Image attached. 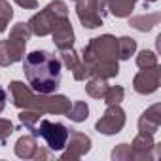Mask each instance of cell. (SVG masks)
I'll return each mask as SVG.
<instances>
[{"instance_id": "6da1fadb", "label": "cell", "mask_w": 161, "mask_h": 161, "mask_svg": "<svg viewBox=\"0 0 161 161\" xmlns=\"http://www.w3.org/2000/svg\"><path fill=\"white\" fill-rule=\"evenodd\" d=\"M23 72L31 89L36 93H55L61 86V59L46 49H36L25 55Z\"/></svg>"}, {"instance_id": "7a4b0ae2", "label": "cell", "mask_w": 161, "mask_h": 161, "mask_svg": "<svg viewBox=\"0 0 161 161\" xmlns=\"http://www.w3.org/2000/svg\"><path fill=\"white\" fill-rule=\"evenodd\" d=\"M82 61L89 78H116L119 74L118 64V38L112 34H101L91 38L82 49Z\"/></svg>"}, {"instance_id": "3957f363", "label": "cell", "mask_w": 161, "mask_h": 161, "mask_svg": "<svg viewBox=\"0 0 161 161\" xmlns=\"http://www.w3.org/2000/svg\"><path fill=\"white\" fill-rule=\"evenodd\" d=\"M10 99L15 108H32L40 110L42 114H66L70 108V101L64 95H55V93H36L29 89L23 82H14L10 84Z\"/></svg>"}, {"instance_id": "277c9868", "label": "cell", "mask_w": 161, "mask_h": 161, "mask_svg": "<svg viewBox=\"0 0 161 161\" xmlns=\"http://www.w3.org/2000/svg\"><path fill=\"white\" fill-rule=\"evenodd\" d=\"M31 40V29L27 23H17L12 27L10 36L0 40V66H12L25 57L27 44Z\"/></svg>"}, {"instance_id": "5b68a950", "label": "cell", "mask_w": 161, "mask_h": 161, "mask_svg": "<svg viewBox=\"0 0 161 161\" xmlns=\"http://www.w3.org/2000/svg\"><path fill=\"white\" fill-rule=\"evenodd\" d=\"M64 17H68V6L63 2V0H51L44 10H40L38 14H34L27 21V25L31 29V34L44 38V36L51 34V31L55 29V25L61 19H64Z\"/></svg>"}, {"instance_id": "8992f818", "label": "cell", "mask_w": 161, "mask_h": 161, "mask_svg": "<svg viewBox=\"0 0 161 161\" xmlns=\"http://www.w3.org/2000/svg\"><path fill=\"white\" fill-rule=\"evenodd\" d=\"M108 12V0H76V15L84 29H97L103 25Z\"/></svg>"}, {"instance_id": "52a82bcc", "label": "cell", "mask_w": 161, "mask_h": 161, "mask_svg": "<svg viewBox=\"0 0 161 161\" xmlns=\"http://www.w3.org/2000/svg\"><path fill=\"white\" fill-rule=\"evenodd\" d=\"M68 133H70V129L68 127H64L63 123H59V121H49V119H40L38 121V125L32 129V135L38 138H44L46 140V144H47V148L51 150V152H59V150H63L64 148V144H66V140H68Z\"/></svg>"}, {"instance_id": "ba28073f", "label": "cell", "mask_w": 161, "mask_h": 161, "mask_svg": "<svg viewBox=\"0 0 161 161\" xmlns=\"http://www.w3.org/2000/svg\"><path fill=\"white\" fill-rule=\"evenodd\" d=\"M125 112L119 104H114V106H106V112L101 116V119L95 123V129L101 133V135H118L121 133V129L125 127Z\"/></svg>"}, {"instance_id": "9c48e42d", "label": "cell", "mask_w": 161, "mask_h": 161, "mask_svg": "<svg viewBox=\"0 0 161 161\" xmlns=\"http://www.w3.org/2000/svg\"><path fill=\"white\" fill-rule=\"evenodd\" d=\"M64 152L61 153V159L64 161H74V159H80V157H84L89 150H91V138L86 135V133H80V131H74L70 129L68 133V140L63 148Z\"/></svg>"}, {"instance_id": "30bf717a", "label": "cell", "mask_w": 161, "mask_h": 161, "mask_svg": "<svg viewBox=\"0 0 161 161\" xmlns=\"http://www.w3.org/2000/svg\"><path fill=\"white\" fill-rule=\"evenodd\" d=\"M159 78H161L159 64L152 68H140V72L133 78V89L138 95H152L159 89Z\"/></svg>"}, {"instance_id": "8fae6325", "label": "cell", "mask_w": 161, "mask_h": 161, "mask_svg": "<svg viewBox=\"0 0 161 161\" xmlns=\"http://www.w3.org/2000/svg\"><path fill=\"white\" fill-rule=\"evenodd\" d=\"M131 150H133V161H152L159 155L153 135L138 133L131 142Z\"/></svg>"}, {"instance_id": "7c38bea8", "label": "cell", "mask_w": 161, "mask_h": 161, "mask_svg": "<svg viewBox=\"0 0 161 161\" xmlns=\"http://www.w3.org/2000/svg\"><path fill=\"white\" fill-rule=\"evenodd\" d=\"M61 64H64L66 70H70V74L74 76L76 82H84L86 78H89L87 68H86V64H84V61H82V55H80L74 47L64 49V51L61 53Z\"/></svg>"}, {"instance_id": "4fadbf2b", "label": "cell", "mask_w": 161, "mask_h": 161, "mask_svg": "<svg viewBox=\"0 0 161 161\" xmlns=\"http://www.w3.org/2000/svg\"><path fill=\"white\" fill-rule=\"evenodd\" d=\"M51 38H53L55 47L61 49V51L74 47V40H76V36H74V29H72V23H70L68 17L61 19V21L55 25V29L51 31Z\"/></svg>"}, {"instance_id": "5bb4252c", "label": "cell", "mask_w": 161, "mask_h": 161, "mask_svg": "<svg viewBox=\"0 0 161 161\" xmlns=\"http://www.w3.org/2000/svg\"><path fill=\"white\" fill-rule=\"evenodd\" d=\"M161 125V104L155 103L146 108L138 118V133L142 135H155Z\"/></svg>"}, {"instance_id": "9a60e30c", "label": "cell", "mask_w": 161, "mask_h": 161, "mask_svg": "<svg viewBox=\"0 0 161 161\" xmlns=\"http://www.w3.org/2000/svg\"><path fill=\"white\" fill-rule=\"evenodd\" d=\"M14 150H15V155L21 157V159H36V153H38L40 146H38V142H36V136L31 133V135L19 136Z\"/></svg>"}, {"instance_id": "2e32d148", "label": "cell", "mask_w": 161, "mask_h": 161, "mask_svg": "<svg viewBox=\"0 0 161 161\" xmlns=\"http://www.w3.org/2000/svg\"><path fill=\"white\" fill-rule=\"evenodd\" d=\"M161 19V14L159 12H153V14H144V15H135V17H129V27L140 31V32H148L152 31Z\"/></svg>"}, {"instance_id": "e0dca14e", "label": "cell", "mask_w": 161, "mask_h": 161, "mask_svg": "<svg viewBox=\"0 0 161 161\" xmlns=\"http://www.w3.org/2000/svg\"><path fill=\"white\" fill-rule=\"evenodd\" d=\"M136 6V0H108V12L114 17H131V12Z\"/></svg>"}, {"instance_id": "ac0fdd59", "label": "cell", "mask_w": 161, "mask_h": 161, "mask_svg": "<svg viewBox=\"0 0 161 161\" xmlns=\"http://www.w3.org/2000/svg\"><path fill=\"white\" fill-rule=\"evenodd\" d=\"M64 116H66L68 119L76 121V123H82V121H86V119L89 118V106H87L84 101H76V103L70 104V108H68V112H66Z\"/></svg>"}, {"instance_id": "d6986e66", "label": "cell", "mask_w": 161, "mask_h": 161, "mask_svg": "<svg viewBox=\"0 0 161 161\" xmlns=\"http://www.w3.org/2000/svg\"><path fill=\"white\" fill-rule=\"evenodd\" d=\"M108 89V84L104 78H89V82L86 84V93L91 99H103Z\"/></svg>"}, {"instance_id": "ffe728a7", "label": "cell", "mask_w": 161, "mask_h": 161, "mask_svg": "<svg viewBox=\"0 0 161 161\" xmlns=\"http://www.w3.org/2000/svg\"><path fill=\"white\" fill-rule=\"evenodd\" d=\"M136 51V40L131 36H121L118 38V59L127 61L131 59V55H135Z\"/></svg>"}, {"instance_id": "44dd1931", "label": "cell", "mask_w": 161, "mask_h": 161, "mask_svg": "<svg viewBox=\"0 0 161 161\" xmlns=\"http://www.w3.org/2000/svg\"><path fill=\"white\" fill-rule=\"evenodd\" d=\"M42 119V112L40 110H32V108H23V112L19 114V121L29 129V131H32L36 125H38V121Z\"/></svg>"}, {"instance_id": "7402d4cb", "label": "cell", "mask_w": 161, "mask_h": 161, "mask_svg": "<svg viewBox=\"0 0 161 161\" xmlns=\"http://www.w3.org/2000/svg\"><path fill=\"white\" fill-rule=\"evenodd\" d=\"M123 97H125V89H123L121 86H112V87L108 86V89H106L103 101H104L106 106H114V104H121Z\"/></svg>"}, {"instance_id": "603a6c76", "label": "cell", "mask_w": 161, "mask_h": 161, "mask_svg": "<svg viewBox=\"0 0 161 161\" xmlns=\"http://www.w3.org/2000/svg\"><path fill=\"white\" fill-rule=\"evenodd\" d=\"M12 17H14V8L10 6V2L8 0H0V34L6 32Z\"/></svg>"}, {"instance_id": "cb8c5ba5", "label": "cell", "mask_w": 161, "mask_h": 161, "mask_svg": "<svg viewBox=\"0 0 161 161\" xmlns=\"http://www.w3.org/2000/svg\"><path fill=\"white\" fill-rule=\"evenodd\" d=\"M155 64H159V63H157V55H155L153 51L142 49V51L136 55V66H138V68H152V66H155Z\"/></svg>"}, {"instance_id": "d4e9b609", "label": "cell", "mask_w": 161, "mask_h": 161, "mask_svg": "<svg viewBox=\"0 0 161 161\" xmlns=\"http://www.w3.org/2000/svg\"><path fill=\"white\" fill-rule=\"evenodd\" d=\"M112 159H114V161H133L131 144H118V146L112 150Z\"/></svg>"}, {"instance_id": "484cf974", "label": "cell", "mask_w": 161, "mask_h": 161, "mask_svg": "<svg viewBox=\"0 0 161 161\" xmlns=\"http://www.w3.org/2000/svg\"><path fill=\"white\" fill-rule=\"evenodd\" d=\"M14 131H15V127H14V123L10 119L0 118V142L6 144V140L14 135Z\"/></svg>"}, {"instance_id": "4316f807", "label": "cell", "mask_w": 161, "mask_h": 161, "mask_svg": "<svg viewBox=\"0 0 161 161\" xmlns=\"http://www.w3.org/2000/svg\"><path fill=\"white\" fill-rule=\"evenodd\" d=\"M14 2L25 10H36L38 8V0H14Z\"/></svg>"}, {"instance_id": "83f0119b", "label": "cell", "mask_w": 161, "mask_h": 161, "mask_svg": "<svg viewBox=\"0 0 161 161\" xmlns=\"http://www.w3.org/2000/svg\"><path fill=\"white\" fill-rule=\"evenodd\" d=\"M6 101H8V93H6V89L2 86H0V112L6 108Z\"/></svg>"}, {"instance_id": "f1b7e54d", "label": "cell", "mask_w": 161, "mask_h": 161, "mask_svg": "<svg viewBox=\"0 0 161 161\" xmlns=\"http://www.w3.org/2000/svg\"><path fill=\"white\" fill-rule=\"evenodd\" d=\"M142 2H144V6H146V4H150V2H155V0H142Z\"/></svg>"}]
</instances>
